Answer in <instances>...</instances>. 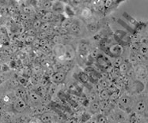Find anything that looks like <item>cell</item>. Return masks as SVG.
Masks as SVG:
<instances>
[{
	"label": "cell",
	"instance_id": "cell-1",
	"mask_svg": "<svg viewBox=\"0 0 148 123\" xmlns=\"http://www.w3.org/2000/svg\"><path fill=\"white\" fill-rule=\"evenodd\" d=\"M66 77V73L64 71H59L54 73L50 77V81L54 84H61L63 83Z\"/></svg>",
	"mask_w": 148,
	"mask_h": 123
},
{
	"label": "cell",
	"instance_id": "cell-2",
	"mask_svg": "<svg viewBox=\"0 0 148 123\" xmlns=\"http://www.w3.org/2000/svg\"><path fill=\"white\" fill-rule=\"evenodd\" d=\"M13 107L14 109V111H16L17 112H23L27 107V104L24 99L18 97L13 102Z\"/></svg>",
	"mask_w": 148,
	"mask_h": 123
},
{
	"label": "cell",
	"instance_id": "cell-3",
	"mask_svg": "<svg viewBox=\"0 0 148 123\" xmlns=\"http://www.w3.org/2000/svg\"><path fill=\"white\" fill-rule=\"evenodd\" d=\"M109 51L113 57H120L121 54L124 53V48L121 44L115 43V44H112L109 47Z\"/></svg>",
	"mask_w": 148,
	"mask_h": 123
},
{
	"label": "cell",
	"instance_id": "cell-4",
	"mask_svg": "<svg viewBox=\"0 0 148 123\" xmlns=\"http://www.w3.org/2000/svg\"><path fill=\"white\" fill-rule=\"evenodd\" d=\"M55 54L59 60L65 61V46L64 44H58L56 46Z\"/></svg>",
	"mask_w": 148,
	"mask_h": 123
},
{
	"label": "cell",
	"instance_id": "cell-5",
	"mask_svg": "<svg viewBox=\"0 0 148 123\" xmlns=\"http://www.w3.org/2000/svg\"><path fill=\"white\" fill-rule=\"evenodd\" d=\"M65 46V61H71L75 58V51L71 44H64Z\"/></svg>",
	"mask_w": 148,
	"mask_h": 123
},
{
	"label": "cell",
	"instance_id": "cell-6",
	"mask_svg": "<svg viewBox=\"0 0 148 123\" xmlns=\"http://www.w3.org/2000/svg\"><path fill=\"white\" fill-rule=\"evenodd\" d=\"M131 104H132V99L130 96H122L119 98V105L123 110L129 108Z\"/></svg>",
	"mask_w": 148,
	"mask_h": 123
},
{
	"label": "cell",
	"instance_id": "cell-7",
	"mask_svg": "<svg viewBox=\"0 0 148 123\" xmlns=\"http://www.w3.org/2000/svg\"><path fill=\"white\" fill-rule=\"evenodd\" d=\"M115 120L117 122L120 123H123L125 122H127L126 113H125L124 111H121V110H119V111H116Z\"/></svg>",
	"mask_w": 148,
	"mask_h": 123
},
{
	"label": "cell",
	"instance_id": "cell-8",
	"mask_svg": "<svg viewBox=\"0 0 148 123\" xmlns=\"http://www.w3.org/2000/svg\"><path fill=\"white\" fill-rule=\"evenodd\" d=\"M135 110H136V112L137 114H143V113H144L146 110H147V104L145 103V101H143V100L139 101L136 103Z\"/></svg>",
	"mask_w": 148,
	"mask_h": 123
},
{
	"label": "cell",
	"instance_id": "cell-9",
	"mask_svg": "<svg viewBox=\"0 0 148 123\" xmlns=\"http://www.w3.org/2000/svg\"><path fill=\"white\" fill-rule=\"evenodd\" d=\"M81 26L77 22H73V24L69 29V33L73 35H79L81 33Z\"/></svg>",
	"mask_w": 148,
	"mask_h": 123
},
{
	"label": "cell",
	"instance_id": "cell-10",
	"mask_svg": "<svg viewBox=\"0 0 148 123\" xmlns=\"http://www.w3.org/2000/svg\"><path fill=\"white\" fill-rule=\"evenodd\" d=\"M96 59H97V64H98L101 67L104 68V69H106L109 66H110V64L108 63V61H107V59H106V58L104 57V56H102V55H101V54H99V55L97 56Z\"/></svg>",
	"mask_w": 148,
	"mask_h": 123
},
{
	"label": "cell",
	"instance_id": "cell-11",
	"mask_svg": "<svg viewBox=\"0 0 148 123\" xmlns=\"http://www.w3.org/2000/svg\"><path fill=\"white\" fill-rule=\"evenodd\" d=\"M53 19H54V14L51 11H47L43 14L40 21L41 22H50Z\"/></svg>",
	"mask_w": 148,
	"mask_h": 123
},
{
	"label": "cell",
	"instance_id": "cell-12",
	"mask_svg": "<svg viewBox=\"0 0 148 123\" xmlns=\"http://www.w3.org/2000/svg\"><path fill=\"white\" fill-rule=\"evenodd\" d=\"M40 120L43 123H49L52 120V115L50 113H44L40 116Z\"/></svg>",
	"mask_w": 148,
	"mask_h": 123
},
{
	"label": "cell",
	"instance_id": "cell-13",
	"mask_svg": "<svg viewBox=\"0 0 148 123\" xmlns=\"http://www.w3.org/2000/svg\"><path fill=\"white\" fill-rule=\"evenodd\" d=\"M109 96H110V93H109V92L107 89H101L99 93V97L102 101L109 100Z\"/></svg>",
	"mask_w": 148,
	"mask_h": 123
},
{
	"label": "cell",
	"instance_id": "cell-14",
	"mask_svg": "<svg viewBox=\"0 0 148 123\" xmlns=\"http://www.w3.org/2000/svg\"><path fill=\"white\" fill-rule=\"evenodd\" d=\"M138 52L140 55H142L143 57H146L148 53L147 44H141L140 46H139Z\"/></svg>",
	"mask_w": 148,
	"mask_h": 123
},
{
	"label": "cell",
	"instance_id": "cell-15",
	"mask_svg": "<svg viewBox=\"0 0 148 123\" xmlns=\"http://www.w3.org/2000/svg\"><path fill=\"white\" fill-rule=\"evenodd\" d=\"M81 16L82 18L88 19V18H90L92 17V11L90 8L88 7H85L81 10Z\"/></svg>",
	"mask_w": 148,
	"mask_h": 123
},
{
	"label": "cell",
	"instance_id": "cell-16",
	"mask_svg": "<svg viewBox=\"0 0 148 123\" xmlns=\"http://www.w3.org/2000/svg\"><path fill=\"white\" fill-rule=\"evenodd\" d=\"M118 69H119V71L121 73H121H127L128 69H130V64L128 63H126V62H124Z\"/></svg>",
	"mask_w": 148,
	"mask_h": 123
},
{
	"label": "cell",
	"instance_id": "cell-17",
	"mask_svg": "<svg viewBox=\"0 0 148 123\" xmlns=\"http://www.w3.org/2000/svg\"><path fill=\"white\" fill-rule=\"evenodd\" d=\"M90 111L93 113H97V111H99L101 110V107H100V103L98 101H94V102H91L90 105Z\"/></svg>",
	"mask_w": 148,
	"mask_h": 123
},
{
	"label": "cell",
	"instance_id": "cell-18",
	"mask_svg": "<svg viewBox=\"0 0 148 123\" xmlns=\"http://www.w3.org/2000/svg\"><path fill=\"white\" fill-rule=\"evenodd\" d=\"M73 22H74V21H73L72 19H71V18H69V19H65V20L62 21L60 28L69 29L70 27L71 26V24H73Z\"/></svg>",
	"mask_w": 148,
	"mask_h": 123
},
{
	"label": "cell",
	"instance_id": "cell-19",
	"mask_svg": "<svg viewBox=\"0 0 148 123\" xmlns=\"http://www.w3.org/2000/svg\"><path fill=\"white\" fill-rule=\"evenodd\" d=\"M41 7H42L44 10H49L51 9V7L53 6V2L51 1H49V0H45V1H41Z\"/></svg>",
	"mask_w": 148,
	"mask_h": 123
},
{
	"label": "cell",
	"instance_id": "cell-20",
	"mask_svg": "<svg viewBox=\"0 0 148 123\" xmlns=\"http://www.w3.org/2000/svg\"><path fill=\"white\" fill-rule=\"evenodd\" d=\"M29 98H30L31 101L33 103H38L40 101V96L39 94H37L35 92H30L29 94Z\"/></svg>",
	"mask_w": 148,
	"mask_h": 123
},
{
	"label": "cell",
	"instance_id": "cell-21",
	"mask_svg": "<svg viewBox=\"0 0 148 123\" xmlns=\"http://www.w3.org/2000/svg\"><path fill=\"white\" fill-rule=\"evenodd\" d=\"M123 63H124V59L121 56L115 58V59L113 61V63H112V67L113 68H119Z\"/></svg>",
	"mask_w": 148,
	"mask_h": 123
},
{
	"label": "cell",
	"instance_id": "cell-22",
	"mask_svg": "<svg viewBox=\"0 0 148 123\" xmlns=\"http://www.w3.org/2000/svg\"><path fill=\"white\" fill-rule=\"evenodd\" d=\"M17 93H18V96L19 98L24 99V100L25 97L26 98V92H25V88L23 87H18V89H17Z\"/></svg>",
	"mask_w": 148,
	"mask_h": 123
},
{
	"label": "cell",
	"instance_id": "cell-23",
	"mask_svg": "<svg viewBox=\"0 0 148 123\" xmlns=\"http://www.w3.org/2000/svg\"><path fill=\"white\" fill-rule=\"evenodd\" d=\"M51 24L50 22H42V24L40 27V32H47L51 29Z\"/></svg>",
	"mask_w": 148,
	"mask_h": 123
},
{
	"label": "cell",
	"instance_id": "cell-24",
	"mask_svg": "<svg viewBox=\"0 0 148 123\" xmlns=\"http://www.w3.org/2000/svg\"><path fill=\"white\" fill-rule=\"evenodd\" d=\"M99 86L101 87V89L102 88V89H107L109 87V85H110V83H109V81H108L106 79H101V80H100L99 81Z\"/></svg>",
	"mask_w": 148,
	"mask_h": 123
},
{
	"label": "cell",
	"instance_id": "cell-25",
	"mask_svg": "<svg viewBox=\"0 0 148 123\" xmlns=\"http://www.w3.org/2000/svg\"><path fill=\"white\" fill-rule=\"evenodd\" d=\"M120 98V92L119 91H116L114 92L110 93V96H109V99L111 101H116Z\"/></svg>",
	"mask_w": 148,
	"mask_h": 123
},
{
	"label": "cell",
	"instance_id": "cell-26",
	"mask_svg": "<svg viewBox=\"0 0 148 123\" xmlns=\"http://www.w3.org/2000/svg\"><path fill=\"white\" fill-rule=\"evenodd\" d=\"M71 40H72V37L69 34L61 36V43H68Z\"/></svg>",
	"mask_w": 148,
	"mask_h": 123
},
{
	"label": "cell",
	"instance_id": "cell-27",
	"mask_svg": "<svg viewBox=\"0 0 148 123\" xmlns=\"http://www.w3.org/2000/svg\"><path fill=\"white\" fill-rule=\"evenodd\" d=\"M2 100H3V102L4 104H9V103H11L12 102V98H11V96H9V95H4V96L1 98Z\"/></svg>",
	"mask_w": 148,
	"mask_h": 123
},
{
	"label": "cell",
	"instance_id": "cell-28",
	"mask_svg": "<svg viewBox=\"0 0 148 123\" xmlns=\"http://www.w3.org/2000/svg\"><path fill=\"white\" fill-rule=\"evenodd\" d=\"M79 78H80V80L83 82V83H87L88 81H89V76L88 74H86V73H80V74H79Z\"/></svg>",
	"mask_w": 148,
	"mask_h": 123
},
{
	"label": "cell",
	"instance_id": "cell-29",
	"mask_svg": "<svg viewBox=\"0 0 148 123\" xmlns=\"http://www.w3.org/2000/svg\"><path fill=\"white\" fill-rule=\"evenodd\" d=\"M51 41H52V43H55L56 45L61 44V36L60 35H55V36L52 37Z\"/></svg>",
	"mask_w": 148,
	"mask_h": 123
},
{
	"label": "cell",
	"instance_id": "cell-30",
	"mask_svg": "<svg viewBox=\"0 0 148 123\" xmlns=\"http://www.w3.org/2000/svg\"><path fill=\"white\" fill-rule=\"evenodd\" d=\"M128 122L129 123H139V119L136 116V114H132L128 118Z\"/></svg>",
	"mask_w": 148,
	"mask_h": 123
},
{
	"label": "cell",
	"instance_id": "cell-31",
	"mask_svg": "<svg viewBox=\"0 0 148 123\" xmlns=\"http://www.w3.org/2000/svg\"><path fill=\"white\" fill-rule=\"evenodd\" d=\"M97 29H98L97 25L96 24H94V23H92V24H90L88 25V29L92 33H96L97 31Z\"/></svg>",
	"mask_w": 148,
	"mask_h": 123
},
{
	"label": "cell",
	"instance_id": "cell-32",
	"mask_svg": "<svg viewBox=\"0 0 148 123\" xmlns=\"http://www.w3.org/2000/svg\"><path fill=\"white\" fill-rule=\"evenodd\" d=\"M97 123H108L109 122V121L107 119V118L106 116H104V115H101V114H100L98 116H97Z\"/></svg>",
	"mask_w": 148,
	"mask_h": 123
},
{
	"label": "cell",
	"instance_id": "cell-33",
	"mask_svg": "<svg viewBox=\"0 0 148 123\" xmlns=\"http://www.w3.org/2000/svg\"><path fill=\"white\" fill-rule=\"evenodd\" d=\"M79 49H80V51L89 53V46H88V44H86V43H82L80 44V46H79Z\"/></svg>",
	"mask_w": 148,
	"mask_h": 123
},
{
	"label": "cell",
	"instance_id": "cell-34",
	"mask_svg": "<svg viewBox=\"0 0 148 123\" xmlns=\"http://www.w3.org/2000/svg\"><path fill=\"white\" fill-rule=\"evenodd\" d=\"M42 24V22L40 20H36V21H34L33 24V29L36 30V29H39L40 27V25Z\"/></svg>",
	"mask_w": 148,
	"mask_h": 123
},
{
	"label": "cell",
	"instance_id": "cell-35",
	"mask_svg": "<svg viewBox=\"0 0 148 123\" xmlns=\"http://www.w3.org/2000/svg\"><path fill=\"white\" fill-rule=\"evenodd\" d=\"M25 41L27 43H32L35 41V36H26L25 38Z\"/></svg>",
	"mask_w": 148,
	"mask_h": 123
},
{
	"label": "cell",
	"instance_id": "cell-36",
	"mask_svg": "<svg viewBox=\"0 0 148 123\" xmlns=\"http://www.w3.org/2000/svg\"><path fill=\"white\" fill-rule=\"evenodd\" d=\"M48 43H49V41L47 39H40L39 47H40V48H44V47L48 46Z\"/></svg>",
	"mask_w": 148,
	"mask_h": 123
},
{
	"label": "cell",
	"instance_id": "cell-37",
	"mask_svg": "<svg viewBox=\"0 0 148 123\" xmlns=\"http://www.w3.org/2000/svg\"><path fill=\"white\" fill-rule=\"evenodd\" d=\"M139 63L138 62V60H137V58H136V55H132L130 57V58H129V64H132V65H136L137 63Z\"/></svg>",
	"mask_w": 148,
	"mask_h": 123
},
{
	"label": "cell",
	"instance_id": "cell-38",
	"mask_svg": "<svg viewBox=\"0 0 148 123\" xmlns=\"http://www.w3.org/2000/svg\"><path fill=\"white\" fill-rule=\"evenodd\" d=\"M58 32H59V33L60 34V36H64V35H67V34H69V29H63V28H60Z\"/></svg>",
	"mask_w": 148,
	"mask_h": 123
},
{
	"label": "cell",
	"instance_id": "cell-39",
	"mask_svg": "<svg viewBox=\"0 0 148 123\" xmlns=\"http://www.w3.org/2000/svg\"><path fill=\"white\" fill-rule=\"evenodd\" d=\"M90 57H92L93 58H97V56L99 55V52H98V51H97V49H94V50H93V51L90 53Z\"/></svg>",
	"mask_w": 148,
	"mask_h": 123
},
{
	"label": "cell",
	"instance_id": "cell-40",
	"mask_svg": "<svg viewBox=\"0 0 148 123\" xmlns=\"http://www.w3.org/2000/svg\"><path fill=\"white\" fill-rule=\"evenodd\" d=\"M25 33H26V35H27V36H35L36 32V30L34 29H29V30L26 31V32H25Z\"/></svg>",
	"mask_w": 148,
	"mask_h": 123
},
{
	"label": "cell",
	"instance_id": "cell-41",
	"mask_svg": "<svg viewBox=\"0 0 148 123\" xmlns=\"http://www.w3.org/2000/svg\"><path fill=\"white\" fill-rule=\"evenodd\" d=\"M23 11H24V14H30L33 13V8L32 7H29V6H26V7H25L24 9H23Z\"/></svg>",
	"mask_w": 148,
	"mask_h": 123
},
{
	"label": "cell",
	"instance_id": "cell-42",
	"mask_svg": "<svg viewBox=\"0 0 148 123\" xmlns=\"http://www.w3.org/2000/svg\"><path fill=\"white\" fill-rule=\"evenodd\" d=\"M48 35H49V34H48L47 32H40L39 33L40 39H47Z\"/></svg>",
	"mask_w": 148,
	"mask_h": 123
},
{
	"label": "cell",
	"instance_id": "cell-43",
	"mask_svg": "<svg viewBox=\"0 0 148 123\" xmlns=\"http://www.w3.org/2000/svg\"><path fill=\"white\" fill-rule=\"evenodd\" d=\"M112 2H113V1L107 0V1H105V2H104V5H105V6H106V8H109V7L111 6V5L112 4Z\"/></svg>",
	"mask_w": 148,
	"mask_h": 123
},
{
	"label": "cell",
	"instance_id": "cell-44",
	"mask_svg": "<svg viewBox=\"0 0 148 123\" xmlns=\"http://www.w3.org/2000/svg\"><path fill=\"white\" fill-rule=\"evenodd\" d=\"M49 80H47L46 78H44L42 81H41V84H42V86H46L47 84H49Z\"/></svg>",
	"mask_w": 148,
	"mask_h": 123
},
{
	"label": "cell",
	"instance_id": "cell-45",
	"mask_svg": "<svg viewBox=\"0 0 148 123\" xmlns=\"http://www.w3.org/2000/svg\"><path fill=\"white\" fill-rule=\"evenodd\" d=\"M89 123H97V117L96 118H90V120L88 121Z\"/></svg>",
	"mask_w": 148,
	"mask_h": 123
},
{
	"label": "cell",
	"instance_id": "cell-46",
	"mask_svg": "<svg viewBox=\"0 0 148 123\" xmlns=\"http://www.w3.org/2000/svg\"><path fill=\"white\" fill-rule=\"evenodd\" d=\"M21 18L25 19V20H27V19H29V16H28V14H21Z\"/></svg>",
	"mask_w": 148,
	"mask_h": 123
},
{
	"label": "cell",
	"instance_id": "cell-47",
	"mask_svg": "<svg viewBox=\"0 0 148 123\" xmlns=\"http://www.w3.org/2000/svg\"><path fill=\"white\" fill-rule=\"evenodd\" d=\"M3 107H4V103H3L2 99L0 98V111H2V110H3Z\"/></svg>",
	"mask_w": 148,
	"mask_h": 123
},
{
	"label": "cell",
	"instance_id": "cell-48",
	"mask_svg": "<svg viewBox=\"0 0 148 123\" xmlns=\"http://www.w3.org/2000/svg\"><path fill=\"white\" fill-rule=\"evenodd\" d=\"M75 119H74V118H72V119H71V120L69 121V122H67V123H76L75 122Z\"/></svg>",
	"mask_w": 148,
	"mask_h": 123
},
{
	"label": "cell",
	"instance_id": "cell-49",
	"mask_svg": "<svg viewBox=\"0 0 148 123\" xmlns=\"http://www.w3.org/2000/svg\"><path fill=\"white\" fill-rule=\"evenodd\" d=\"M141 123H148L147 122V120H144V121H143Z\"/></svg>",
	"mask_w": 148,
	"mask_h": 123
},
{
	"label": "cell",
	"instance_id": "cell-50",
	"mask_svg": "<svg viewBox=\"0 0 148 123\" xmlns=\"http://www.w3.org/2000/svg\"><path fill=\"white\" fill-rule=\"evenodd\" d=\"M2 96V93H1V91H0V96Z\"/></svg>",
	"mask_w": 148,
	"mask_h": 123
},
{
	"label": "cell",
	"instance_id": "cell-51",
	"mask_svg": "<svg viewBox=\"0 0 148 123\" xmlns=\"http://www.w3.org/2000/svg\"><path fill=\"white\" fill-rule=\"evenodd\" d=\"M123 123H129L128 122H123Z\"/></svg>",
	"mask_w": 148,
	"mask_h": 123
},
{
	"label": "cell",
	"instance_id": "cell-52",
	"mask_svg": "<svg viewBox=\"0 0 148 123\" xmlns=\"http://www.w3.org/2000/svg\"><path fill=\"white\" fill-rule=\"evenodd\" d=\"M108 123H112V122H108Z\"/></svg>",
	"mask_w": 148,
	"mask_h": 123
}]
</instances>
